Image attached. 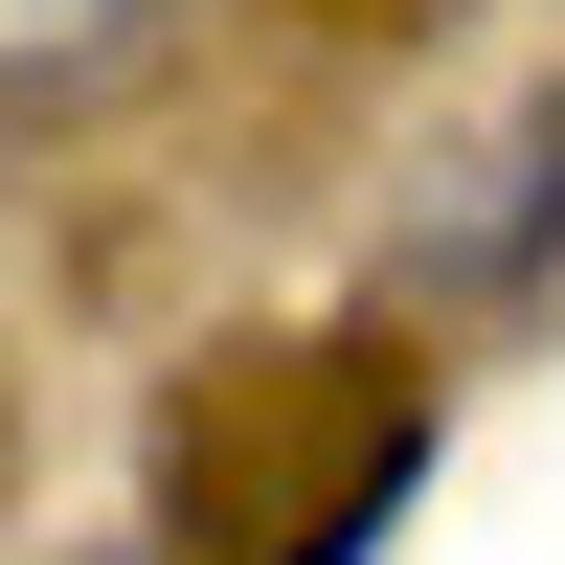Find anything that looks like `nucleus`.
Returning a JSON list of instances; mask_svg holds the SVG:
<instances>
[{"label":"nucleus","mask_w":565,"mask_h":565,"mask_svg":"<svg viewBox=\"0 0 565 565\" xmlns=\"http://www.w3.org/2000/svg\"><path fill=\"white\" fill-rule=\"evenodd\" d=\"M68 565H159V543H68Z\"/></svg>","instance_id":"nucleus-2"},{"label":"nucleus","mask_w":565,"mask_h":565,"mask_svg":"<svg viewBox=\"0 0 565 565\" xmlns=\"http://www.w3.org/2000/svg\"><path fill=\"white\" fill-rule=\"evenodd\" d=\"M136 23H159V0H0V90H68V68H114Z\"/></svg>","instance_id":"nucleus-1"}]
</instances>
